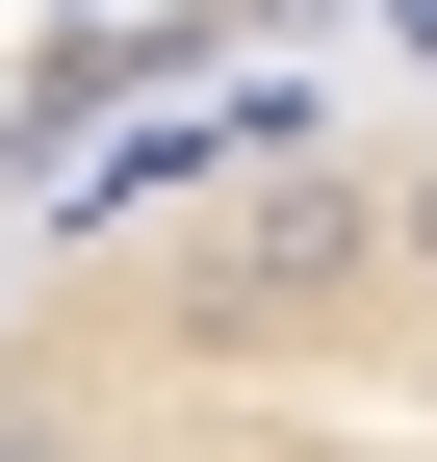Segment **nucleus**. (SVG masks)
<instances>
[{"mask_svg": "<svg viewBox=\"0 0 437 462\" xmlns=\"http://www.w3.org/2000/svg\"><path fill=\"white\" fill-rule=\"evenodd\" d=\"M0 462H437V0L0 78Z\"/></svg>", "mask_w": 437, "mask_h": 462, "instance_id": "nucleus-1", "label": "nucleus"}]
</instances>
